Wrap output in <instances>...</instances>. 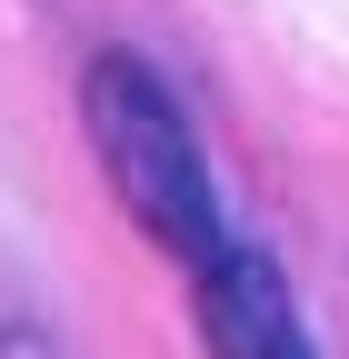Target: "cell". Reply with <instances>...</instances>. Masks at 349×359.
Listing matches in <instances>:
<instances>
[{"instance_id": "obj_2", "label": "cell", "mask_w": 349, "mask_h": 359, "mask_svg": "<svg viewBox=\"0 0 349 359\" xmlns=\"http://www.w3.org/2000/svg\"><path fill=\"white\" fill-rule=\"evenodd\" d=\"M200 339H210V359H320L289 280L240 240L200 259Z\"/></svg>"}, {"instance_id": "obj_3", "label": "cell", "mask_w": 349, "mask_h": 359, "mask_svg": "<svg viewBox=\"0 0 349 359\" xmlns=\"http://www.w3.org/2000/svg\"><path fill=\"white\" fill-rule=\"evenodd\" d=\"M0 359H50V339L40 330H0Z\"/></svg>"}, {"instance_id": "obj_1", "label": "cell", "mask_w": 349, "mask_h": 359, "mask_svg": "<svg viewBox=\"0 0 349 359\" xmlns=\"http://www.w3.org/2000/svg\"><path fill=\"white\" fill-rule=\"evenodd\" d=\"M80 100H90V150L110 170L120 210L140 219L160 250H180L190 269L210 250H230V210H220V190H210V160L190 140L180 100H170L140 60H90V90H80Z\"/></svg>"}]
</instances>
